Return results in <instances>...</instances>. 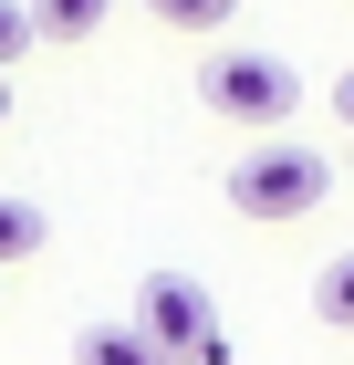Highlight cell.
Listing matches in <instances>:
<instances>
[{
  "label": "cell",
  "mask_w": 354,
  "mask_h": 365,
  "mask_svg": "<svg viewBox=\"0 0 354 365\" xmlns=\"http://www.w3.org/2000/svg\"><path fill=\"white\" fill-rule=\"evenodd\" d=\"M198 105L209 115H229V125H292V105H302V73L281 53H261V42H219L209 63H198Z\"/></svg>",
  "instance_id": "cell-1"
},
{
  "label": "cell",
  "mask_w": 354,
  "mask_h": 365,
  "mask_svg": "<svg viewBox=\"0 0 354 365\" xmlns=\"http://www.w3.org/2000/svg\"><path fill=\"white\" fill-rule=\"evenodd\" d=\"M333 198V157L302 136H261L229 168V209H250V220H302V209H323Z\"/></svg>",
  "instance_id": "cell-2"
},
{
  "label": "cell",
  "mask_w": 354,
  "mask_h": 365,
  "mask_svg": "<svg viewBox=\"0 0 354 365\" xmlns=\"http://www.w3.org/2000/svg\"><path fill=\"white\" fill-rule=\"evenodd\" d=\"M136 324H146V344H157L167 365H188L198 344L219 334V324H209V292H198L188 272H146V292H136Z\"/></svg>",
  "instance_id": "cell-3"
},
{
  "label": "cell",
  "mask_w": 354,
  "mask_h": 365,
  "mask_svg": "<svg viewBox=\"0 0 354 365\" xmlns=\"http://www.w3.org/2000/svg\"><path fill=\"white\" fill-rule=\"evenodd\" d=\"M73 365H167V355L146 344V324H83Z\"/></svg>",
  "instance_id": "cell-4"
},
{
  "label": "cell",
  "mask_w": 354,
  "mask_h": 365,
  "mask_svg": "<svg viewBox=\"0 0 354 365\" xmlns=\"http://www.w3.org/2000/svg\"><path fill=\"white\" fill-rule=\"evenodd\" d=\"M105 11L115 0H31V31H42V42H94Z\"/></svg>",
  "instance_id": "cell-5"
},
{
  "label": "cell",
  "mask_w": 354,
  "mask_h": 365,
  "mask_svg": "<svg viewBox=\"0 0 354 365\" xmlns=\"http://www.w3.org/2000/svg\"><path fill=\"white\" fill-rule=\"evenodd\" d=\"M42 240H53V220H42L31 198H0V272H11V261H31Z\"/></svg>",
  "instance_id": "cell-6"
},
{
  "label": "cell",
  "mask_w": 354,
  "mask_h": 365,
  "mask_svg": "<svg viewBox=\"0 0 354 365\" xmlns=\"http://www.w3.org/2000/svg\"><path fill=\"white\" fill-rule=\"evenodd\" d=\"M313 313H323L333 334H354V251H344V261H323V272H313Z\"/></svg>",
  "instance_id": "cell-7"
},
{
  "label": "cell",
  "mask_w": 354,
  "mask_h": 365,
  "mask_svg": "<svg viewBox=\"0 0 354 365\" xmlns=\"http://www.w3.org/2000/svg\"><path fill=\"white\" fill-rule=\"evenodd\" d=\"M146 11H157L167 31H229V11H240V0H146Z\"/></svg>",
  "instance_id": "cell-8"
},
{
  "label": "cell",
  "mask_w": 354,
  "mask_h": 365,
  "mask_svg": "<svg viewBox=\"0 0 354 365\" xmlns=\"http://www.w3.org/2000/svg\"><path fill=\"white\" fill-rule=\"evenodd\" d=\"M31 42H42V31H31V0H0V73H11Z\"/></svg>",
  "instance_id": "cell-9"
},
{
  "label": "cell",
  "mask_w": 354,
  "mask_h": 365,
  "mask_svg": "<svg viewBox=\"0 0 354 365\" xmlns=\"http://www.w3.org/2000/svg\"><path fill=\"white\" fill-rule=\"evenodd\" d=\"M333 115H344V125H354V73H344V84H333Z\"/></svg>",
  "instance_id": "cell-10"
},
{
  "label": "cell",
  "mask_w": 354,
  "mask_h": 365,
  "mask_svg": "<svg viewBox=\"0 0 354 365\" xmlns=\"http://www.w3.org/2000/svg\"><path fill=\"white\" fill-rule=\"evenodd\" d=\"M0 125H11V73H0Z\"/></svg>",
  "instance_id": "cell-11"
}]
</instances>
